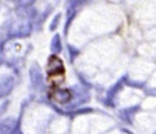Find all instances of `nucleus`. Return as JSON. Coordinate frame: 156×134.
Wrapping results in <instances>:
<instances>
[{"label":"nucleus","mask_w":156,"mask_h":134,"mask_svg":"<svg viewBox=\"0 0 156 134\" xmlns=\"http://www.w3.org/2000/svg\"><path fill=\"white\" fill-rule=\"evenodd\" d=\"M47 73L50 76L62 75L65 73V67H63L62 60L58 58V57H55V56H51L47 65Z\"/></svg>","instance_id":"1"},{"label":"nucleus","mask_w":156,"mask_h":134,"mask_svg":"<svg viewBox=\"0 0 156 134\" xmlns=\"http://www.w3.org/2000/svg\"><path fill=\"white\" fill-rule=\"evenodd\" d=\"M53 98L61 103H66L68 102L71 98H73V95H71L70 90H67V89H57L53 92Z\"/></svg>","instance_id":"2"},{"label":"nucleus","mask_w":156,"mask_h":134,"mask_svg":"<svg viewBox=\"0 0 156 134\" xmlns=\"http://www.w3.org/2000/svg\"><path fill=\"white\" fill-rule=\"evenodd\" d=\"M30 75H31V80H32L33 85L39 87V85H41V84L43 83V75L37 66L34 65V66L32 67L31 72H30Z\"/></svg>","instance_id":"3"},{"label":"nucleus","mask_w":156,"mask_h":134,"mask_svg":"<svg viewBox=\"0 0 156 134\" xmlns=\"http://www.w3.org/2000/svg\"><path fill=\"white\" fill-rule=\"evenodd\" d=\"M12 85H14V80L12 77H8V79L1 81L0 82V97L8 95L12 90Z\"/></svg>","instance_id":"4"},{"label":"nucleus","mask_w":156,"mask_h":134,"mask_svg":"<svg viewBox=\"0 0 156 134\" xmlns=\"http://www.w3.org/2000/svg\"><path fill=\"white\" fill-rule=\"evenodd\" d=\"M15 127V121L12 118L6 119L0 124V134H10Z\"/></svg>","instance_id":"5"},{"label":"nucleus","mask_w":156,"mask_h":134,"mask_svg":"<svg viewBox=\"0 0 156 134\" xmlns=\"http://www.w3.org/2000/svg\"><path fill=\"white\" fill-rule=\"evenodd\" d=\"M51 49L55 54H58V52L61 51V41H60V38L59 35H55L52 40V44H51Z\"/></svg>","instance_id":"6"}]
</instances>
